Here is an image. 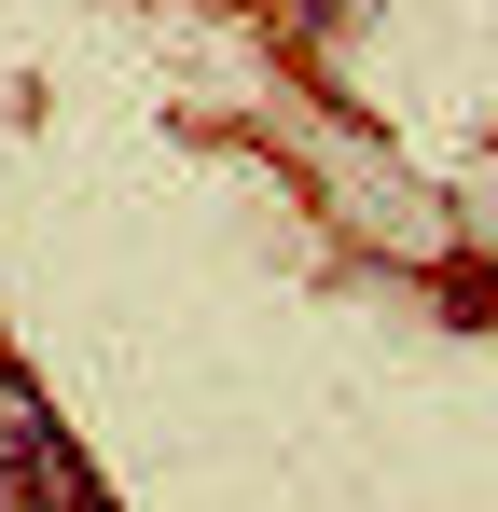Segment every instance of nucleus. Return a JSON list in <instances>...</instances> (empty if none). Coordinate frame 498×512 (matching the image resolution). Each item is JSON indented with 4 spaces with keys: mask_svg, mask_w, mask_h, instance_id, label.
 Returning <instances> with one entry per match:
<instances>
[{
    "mask_svg": "<svg viewBox=\"0 0 498 512\" xmlns=\"http://www.w3.org/2000/svg\"><path fill=\"white\" fill-rule=\"evenodd\" d=\"M14 499H56V512H83V499H97V471L56 443V416H42L28 388H0V512H14Z\"/></svg>",
    "mask_w": 498,
    "mask_h": 512,
    "instance_id": "1",
    "label": "nucleus"
}]
</instances>
